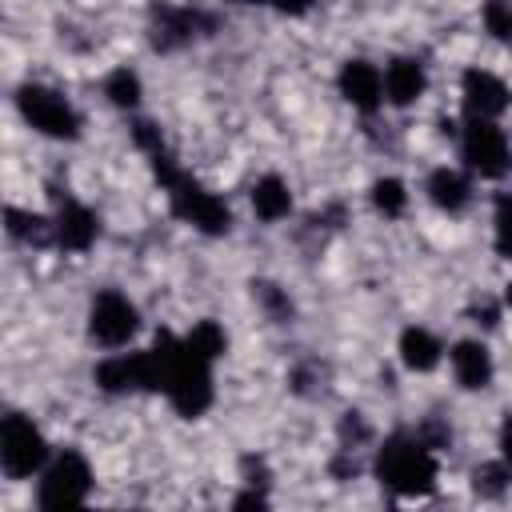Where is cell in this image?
<instances>
[{
    "label": "cell",
    "instance_id": "cell-1",
    "mask_svg": "<svg viewBox=\"0 0 512 512\" xmlns=\"http://www.w3.org/2000/svg\"><path fill=\"white\" fill-rule=\"evenodd\" d=\"M148 372H152V392H164L168 404L184 416V420H196L212 408V360L196 356L184 336H172V332H160L148 348Z\"/></svg>",
    "mask_w": 512,
    "mask_h": 512
},
{
    "label": "cell",
    "instance_id": "cell-2",
    "mask_svg": "<svg viewBox=\"0 0 512 512\" xmlns=\"http://www.w3.org/2000/svg\"><path fill=\"white\" fill-rule=\"evenodd\" d=\"M372 472L396 496H428L436 488V448L420 432H392L372 460Z\"/></svg>",
    "mask_w": 512,
    "mask_h": 512
},
{
    "label": "cell",
    "instance_id": "cell-3",
    "mask_svg": "<svg viewBox=\"0 0 512 512\" xmlns=\"http://www.w3.org/2000/svg\"><path fill=\"white\" fill-rule=\"evenodd\" d=\"M48 456H52V448H48L40 424L28 412H8L0 420V468H4L8 480L40 476Z\"/></svg>",
    "mask_w": 512,
    "mask_h": 512
},
{
    "label": "cell",
    "instance_id": "cell-4",
    "mask_svg": "<svg viewBox=\"0 0 512 512\" xmlns=\"http://www.w3.org/2000/svg\"><path fill=\"white\" fill-rule=\"evenodd\" d=\"M92 492V464L76 448H56L36 480V504L40 508H72L84 504Z\"/></svg>",
    "mask_w": 512,
    "mask_h": 512
},
{
    "label": "cell",
    "instance_id": "cell-5",
    "mask_svg": "<svg viewBox=\"0 0 512 512\" xmlns=\"http://www.w3.org/2000/svg\"><path fill=\"white\" fill-rule=\"evenodd\" d=\"M164 192H168L172 212H176L184 224H192L196 232H204V236H224V232L232 228L228 204H224L216 192H208L200 180H192L184 168L164 184Z\"/></svg>",
    "mask_w": 512,
    "mask_h": 512
},
{
    "label": "cell",
    "instance_id": "cell-6",
    "mask_svg": "<svg viewBox=\"0 0 512 512\" xmlns=\"http://www.w3.org/2000/svg\"><path fill=\"white\" fill-rule=\"evenodd\" d=\"M460 160L468 164V172H476L484 180H500L512 168V144L496 120L468 116L460 128Z\"/></svg>",
    "mask_w": 512,
    "mask_h": 512
},
{
    "label": "cell",
    "instance_id": "cell-7",
    "mask_svg": "<svg viewBox=\"0 0 512 512\" xmlns=\"http://www.w3.org/2000/svg\"><path fill=\"white\" fill-rule=\"evenodd\" d=\"M16 108L28 128H36L48 140H76L80 136V116L76 108L48 84H20L16 88Z\"/></svg>",
    "mask_w": 512,
    "mask_h": 512
},
{
    "label": "cell",
    "instance_id": "cell-8",
    "mask_svg": "<svg viewBox=\"0 0 512 512\" xmlns=\"http://www.w3.org/2000/svg\"><path fill=\"white\" fill-rule=\"evenodd\" d=\"M140 328V312L136 304L120 292V288H104L92 296L88 304V336L104 348H124Z\"/></svg>",
    "mask_w": 512,
    "mask_h": 512
},
{
    "label": "cell",
    "instance_id": "cell-9",
    "mask_svg": "<svg viewBox=\"0 0 512 512\" xmlns=\"http://www.w3.org/2000/svg\"><path fill=\"white\" fill-rule=\"evenodd\" d=\"M96 388L108 392V396H128V392H140L148 388L152 392V372H148V352H112L96 364L92 372Z\"/></svg>",
    "mask_w": 512,
    "mask_h": 512
},
{
    "label": "cell",
    "instance_id": "cell-10",
    "mask_svg": "<svg viewBox=\"0 0 512 512\" xmlns=\"http://www.w3.org/2000/svg\"><path fill=\"white\" fill-rule=\"evenodd\" d=\"M460 100H464V112L468 116L496 120V116L508 112L512 88L496 72H488V68H464V76H460Z\"/></svg>",
    "mask_w": 512,
    "mask_h": 512
},
{
    "label": "cell",
    "instance_id": "cell-11",
    "mask_svg": "<svg viewBox=\"0 0 512 512\" xmlns=\"http://www.w3.org/2000/svg\"><path fill=\"white\" fill-rule=\"evenodd\" d=\"M336 84H340V96H344L356 112H376V108L384 104V72H380L376 64L360 60V56L340 64Z\"/></svg>",
    "mask_w": 512,
    "mask_h": 512
},
{
    "label": "cell",
    "instance_id": "cell-12",
    "mask_svg": "<svg viewBox=\"0 0 512 512\" xmlns=\"http://www.w3.org/2000/svg\"><path fill=\"white\" fill-rule=\"evenodd\" d=\"M204 28H212V20L196 8H172V4H160L156 8V24H152V36H156V48H184L192 44Z\"/></svg>",
    "mask_w": 512,
    "mask_h": 512
},
{
    "label": "cell",
    "instance_id": "cell-13",
    "mask_svg": "<svg viewBox=\"0 0 512 512\" xmlns=\"http://www.w3.org/2000/svg\"><path fill=\"white\" fill-rule=\"evenodd\" d=\"M52 224H56V244H60L64 252H88V248L100 240V220H96V212H92L88 204H80V200H64Z\"/></svg>",
    "mask_w": 512,
    "mask_h": 512
},
{
    "label": "cell",
    "instance_id": "cell-14",
    "mask_svg": "<svg viewBox=\"0 0 512 512\" xmlns=\"http://www.w3.org/2000/svg\"><path fill=\"white\" fill-rule=\"evenodd\" d=\"M448 364H452L456 384H460V388H468V392L488 388V384H492V372H496L492 352H488L480 340H456V344H452V352H448Z\"/></svg>",
    "mask_w": 512,
    "mask_h": 512
},
{
    "label": "cell",
    "instance_id": "cell-15",
    "mask_svg": "<svg viewBox=\"0 0 512 512\" xmlns=\"http://www.w3.org/2000/svg\"><path fill=\"white\" fill-rule=\"evenodd\" d=\"M424 84H428V76H424V64L416 56H392L388 60V68H384V100L392 108L416 104L424 96Z\"/></svg>",
    "mask_w": 512,
    "mask_h": 512
},
{
    "label": "cell",
    "instance_id": "cell-16",
    "mask_svg": "<svg viewBox=\"0 0 512 512\" xmlns=\"http://www.w3.org/2000/svg\"><path fill=\"white\" fill-rule=\"evenodd\" d=\"M424 192H428V200H432L440 212H448V216L464 212L468 200H472V184H468V176L456 172V168H436V172L424 180Z\"/></svg>",
    "mask_w": 512,
    "mask_h": 512
},
{
    "label": "cell",
    "instance_id": "cell-17",
    "mask_svg": "<svg viewBox=\"0 0 512 512\" xmlns=\"http://www.w3.org/2000/svg\"><path fill=\"white\" fill-rule=\"evenodd\" d=\"M248 200H252V212H256L264 224H276V220H284V216L292 212V188H288V180L276 176V172L260 176V180L252 184Z\"/></svg>",
    "mask_w": 512,
    "mask_h": 512
},
{
    "label": "cell",
    "instance_id": "cell-18",
    "mask_svg": "<svg viewBox=\"0 0 512 512\" xmlns=\"http://www.w3.org/2000/svg\"><path fill=\"white\" fill-rule=\"evenodd\" d=\"M396 352H400V364H404L408 372H432V368L440 364V356H444V344H440L428 328L412 324V328L400 332Z\"/></svg>",
    "mask_w": 512,
    "mask_h": 512
},
{
    "label": "cell",
    "instance_id": "cell-19",
    "mask_svg": "<svg viewBox=\"0 0 512 512\" xmlns=\"http://www.w3.org/2000/svg\"><path fill=\"white\" fill-rule=\"evenodd\" d=\"M4 228H8V236L20 240V244H48V240H56V224H52V220H44L40 212L16 208V204L4 208Z\"/></svg>",
    "mask_w": 512,
    "mask_h": 512
},
{
    "label": "cell",
    "instance_id": "cell-20",
    "mask_svg": "<svg viewBox=\"0 0 512 512\" xmlns=\"http://www.w3.org/2000/svg\"><path fill=\"white\" fill-rule=\"evenodd\" d=\"M104 96H108V104H116V108H136L140 104V96H144V88H140V76L132 72V68H112L108 72V80H104Z\"/></svg>",
    "mask_w": 512,
    "mask_h": 512
},
{
    "label": "cell",
    "instance_id": "cell-21",
    "mask_svg": "<svg viewBox=\"0 0 512 512\" xmlns=\"http://www.w3.org/2000/svg\"><path fill=\"white\" fill-rule=\"evenodd\" d=\"M184 344L196 352V356H204V360H220L224 356V348H228V336H224V328L216 324V320H200V324H192V332L184 336Z\"/></svg>",
    "mask_w": 512,
    "mask_h": 512
},
{
    "label": "cell",
    "instance_id": "cell-22",
    "mask_svg": "<svg viewBox=\"0 0 512 512\" xmlns=\"http://www.w3.org/2000/svg\"><path fill=\"white\" fill-rule=\"evenodd\" d=\"M372 204H376V212L380 216H388V220H396V216H404V208H408V188H404V180H396V176H380L376 184H372Z\"/></svg>",
    "mask_w": 512,
    "mask_h": 512
},
{
    "label": "cell",
    "instance_id": "cell-23",
    "mask_svg": "<svg viewBox=\"0 0 512 512\" xmlns=\"http://www.w3.org/2000/svg\"><path fill=\"white\" fill-rule=\"evenodd\" d=\"M480 20L484 32L500 44H512V0H484L480 4Z\"/></svg>",
    "mask_w": 512,
    "mask_h": 512
},
{
    "label": "cell",
    "instance_id": "cell-24",
    "mask_svg": "<svg viewBox=\"0 0 512 512\" xmlns=\"http://www.w3.org/2000/svg\"><path fill=\"white\" fill-rule=\"evenodd\" d=\"M508 484H512V472H508V464H504V460L480 464V468L472 472V488H476L480 496H488V500L504 496V488H508Z\"/></svg>",
    "mask_w": 512,
    "mask_h": 512
},
{
    "label": "cell",
    "instance_id": "cell-25",
    "mask_svg": "<svg viewBox=\"0 0 512 512\" xmlns=\"http://www.w3.org/2000/svg\"><path fill=\"white\" fill-rule=\"evenodd\" d=\"M252 292H256L260 308L268 312V320L284 324V320L292 316V300H288V292H284L280 284H268V280H260V284H252Z\"/></svg>",
    "mask_w": 512,
    "mask_h": 512
},
{
    "label": "cell",
    "instance_id": "cell-26",
    "mask_svg": "<svg viewBox=\"0 0 512 512\" xmlns=\"http://www.w3.org/2000/svg\"><path fill=\"white\" fill-rule=\"evenodd\" d=\"M492 232H496V252L512 260V196H500V200H496Z\"/></svg>",
    "mask_w": 512,
    "mask_h": 512
},
{
    "label": "cell",
    "instance_id": "cell-27",
    "mask_svg": "<svg viewBox=\"0 0 512 512\" xmlns=\"http://www.w3.org/2000/svg\"><path fill=\"white\" fill-rule=\"evenodd\" d=\"M132 144L148 156L152 148H160V144H164V136H160V128H156L152 120H136V124H132Z\"/></svg>",
    "mask_w": 512,
    "mask_h": 512
},
{
    "label": "cell",
    "instance_id": "cell-28",
    "mask_svg": "<svg viewBox=\"0 0 512 512\" xmlns=\"http://www.w3.org/2000/svg\"><path fill=\"white\" fill-rule=\"evenodd\" d=\"M340 440H344L348 452H352L360 440H368V424L360 420V412H344V420H340Z\"/></svg>",
    "mask_w": 512,
    "mask_h": 512
},
{
    "label": "cell",
    "instance_id": "cell-29",
    "mask_svg": "<svg viewBox=\"0 0 512 512\" xmlns=\"http://www.w3.org/2000/svg\"><path fill=\"white\" fill-rule=\"evenodd\" d=\"M268 4H272L276 12H284V16H304L316 0H268Z\"/></svg>",
    "mask_w": 512,
    "mask_h": 512
},
{
    "label": "cell",
    "instance_id": "cell-30",
    "mask_svg": "<svg viewBox=\"0 0 512 512\" xmlns=\"http://www.w3.org/2000/svg\"><path fill=\"white\" fill-rule=\"evenodd\" d=\"M500 460L512 472V416H504V424H500Z\"/></svg>",
    "mask_w": 512,
    "mask_h": 512
},
{
    "label": "cell",
    "instance_id": "cell-31",
    "mask_svg": "<svg viewBox=\"0 0 512 512\" xmlns=\"http://www.w3.org/2000/svg\"><path fill=\"white\" fill-rule=\"evenodd\" d=\"M504 304H508V308H512V284H508V288H504Z\"/></svg>",
    "mask_w": 512,
    "mask_h": 512
},
{
    "label": "cell",
    "instance_id": "cell-32",
    "mask_svg": "<svg viewBox=\"0 0 512 512\" xmlns=\"http://www.w3.org/2000/svg\"><path fill=\"white\" fill-rule=\"evenodd\" d=\"M232 4H268V0H232Z\"/></svg>",
    "mask_w": 512,
    "mask_h": 512
}]
</instances>
